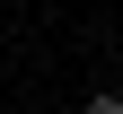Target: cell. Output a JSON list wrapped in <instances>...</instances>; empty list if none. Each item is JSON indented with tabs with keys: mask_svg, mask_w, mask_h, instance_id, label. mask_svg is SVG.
<instances>
[{
	"mask_svg": "<svg viewBox=\"0 0 123 114\" xmlns=\"http://www.w3.org/2000/svg\"><path fill=\"white\" fill-rule=\"evenodd\" d=\"M79 114H123V96H114V88H97V96H88Z\"/></svg>",
	"mask_w": 123,
	"mask_h": 114,
	"instance_id": "cell-1",
	"label": "cell"
}]
</instances>
